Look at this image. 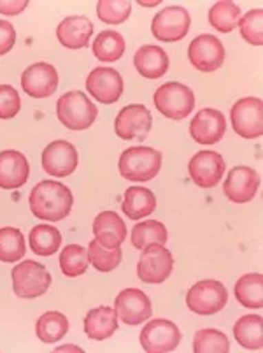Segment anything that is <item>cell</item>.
Segmentation results:
<instances>
[{"instance_id": "obj_1", "label": "cell", "mask_w": 263, "mask_h": 353, "mask_svg": "<svg viewBox=\"0 0 263 353\" xmlns=\"http://www.w3.org/2000/svg\"><path fill=\"white\" fill-rule=\"evenodd\" d=\"M74 197L69 187L59 181H41L35 185L28 197L32 214L39 220L60 221L72 211Z\"/></svg>"}, {"instance_id": "obj_2", "label": "cell", "mask_w": 263, "mask_h": 353, "mask_svg": "<svg viewBox=\"0 0 263 353\" xmlns=\"http://www.w3.org/2000/svg\"><path fill=\"white\" fill-rule=\"evenodd\" d=\"M56 117L63 127L69 130H86L95 123L98 117V108L86 97L83 92L74 90L62 95L56 102Z\"/></svg>"}, {"instance_id": "obj_3", "label": "cell", "mask_w": 263, "mask_h": 353, "mask_svg": "<svg viewBox=\"0 0 263 353\" xmlns=\"http://www.w3.org/2000/svg\"><path fill=\"white\" fill-rule=\"evenodd\" d=\"M120 174L130 181H149L160 172L162 153L147 146L128 148L120 157Z\"/></svg>"}, {"instance_id": "obj_4", "label": "cell", "mask_w": 263, "mask_h": 353, "mask_svg": "<svg viewBox=\"0 0 263 353\" xmlns=\"http://www.w3.org/2000/svg\"><path fill=\"white\" fill-rule=\"evenodd\" d=\"M155 108L163 117L179 121L190 117L195 108V95L190 88L181 83H165L153 95Z\"/></svg>"}, {"instance_id": "obj_5", "label": "cell", "mask_w": 263, "mask_h": 353, "mask_svg": "<svg viewBox=\"0 0 263 353\" xmlns=\"http://www.w3.org/2000/svg\"><path fill=\"white\" fill-rule=\"evenodd\" d=\"M12 290L20 299H35L48 292L51 285V274L39 262L27 260L14 265L11 271Z\"/></svg>"}, {"instance_id": "obj_6", "label": "cell", "mask_w": 263, "mask_h": 353, "mask_svg": "<svg viewBox=\"0 0 263 353\" xmlns=\"http://www.w3.org/2000/svg\"><path fill=\"white\" fill-rule=\"evenodd\" d=\"M186 304L193 313L209 316V314L220 313L229 304V292L223 283L216 280L198 281L188 290Z\"/></svg>"}, {"instance_id": "obj_7", "label": "cell", "mask_w": 263, "mask_h": 353, "mask_svg": "<svg viewBox=\"0 0 263 353\" xmlns=\"http://www.w3.org/2000/svg\"><path fill=\"white\" fill-rule=\"evenodd\" d=\"M179 343H181V332L171 320H149L140 332V346L147 353L174 352Z\"/></svg>"}, {"instance_id": "obj_8", "label": "cell", "mask_w": 263, "mask_h": 353, "mask_svg": "<svg viewBox=\"0 0 263 353\" xmlns=\"http://www.w3.org/2000/svg\"><path fill=\"white\" fill-rule=\"evenodd\" d=\"M232 125L244 139H256L263 134V102L258 97H244L232 108Z\"/></svg>"}, {"instance_id": "obj_9", "label": "cell", "mask_w": 263, "mask_h": 353, "mask_svg": "<svg viewBox=\"0 0 263 353\" xmlns=\"http://www.w3.org/2000/svg\"><path fill=\"white\" fill-rule=\"evenodd\" d=\"M174 259L167 248L158 245L146 246L137 264V276L144 283H163L172 274Z\"/></svg>"}, {"instance_id": "obj_10", "label": "cell", "mask_w": 263, "mask_h": 353, "mask_svg": "<svg viewBox=\"0 0 263 353\" xmlns=\"http://www.w3.org/2000/svg\"><path fill=\"white\" fill-rule=\"evenodd\" d=\"M191 18L190 12L185 8L172 6V8L162 9L155 16L151 23V32L158 41L163 43H176V41L185 39L186 34L190 32Z\"/></svg>"}, {"instance_id": "obj_11", "label": "cell", "mask_w": 263, "mask_h": 353, "mask_svg": "<svg viewBox=\"0 0 263 353\" xmlns=\"http://www.w3.org/2000/svg\"><path fill=\"white\" fill-rule=\"evenodd\" d=\"M153 127V117L149 109L143 104H130L118 113L114 121V132L118 137L125 141L139 139L149 134Z\"/></svg>"}, {"instance_id": "obj_12", "label": "cell", "mask_w": 263, "mask_h": 353, "mask_svg": "<svg viewBox=\"0 0 263 353\" xmlns=\"http://www.w3.org/2000/svg\"><path fill=\"white\" fill-rule=\"evenodd\" d=\"M224 48L218 37L211 34L198 35L197 39L191 41L188 48V59L191 65L200 72H214L220 69L224 62Z\"/></svg>"}, {"instance_id": "obj_13", "label": "cell", "mask_w": 263, "mask_h": 353, "mask_svg": "<svg viewBox=\"0 0 263 353\" xmlns=\"http://www.w3.org/2000/svg\"><path fill=\"white\" fill-rule=\"evenodd\" d=\"M86 90L101 104H114L123 95V78L116 69L97 67L86 78Z\"/></svg>"}, {"instance_id": "obj_14", "label": "cell", "mask_w": 263, "mask_h": 353, "mask_svg": "<svg viewBox=\"0 0 263 353\" xmlns=\"http://www.w3.org/2000/svg\"><path fill=\"white\" fill-rule=\"evenodd\" d=\"M41 163L46 174L53 178H65L78 167V150L69 141H54L43 150Z\"/></svg>"}, {"instance_id": "obj_15", "label": "cell", "mask_w": 263, "mask_h": 353, "mask_svg": "<svg viewBox=\"0 0 263 353\" xmlns=\"http://www.w3.org/2000/svg\"><path fill=\"white\" fill-rule=\"evenodd\" d=\"M114 311L118 319L123 320L127 325H139L151 319V301L139 288H127L118 294L114 301Z\"/></svg>"}, {"instance_id": "obj_16", "label": "cell", "mask_w": 263, "mask_h": 353, "mask_svg": "<svg viewBox=\"0 0 263 353\" xmlns=\"http://www.w3.org/2000/svg\"><path fill=\"white\" fill-rule=\"evenodd\" d=\"M21 88L34 99L51 97L59 88V72L46 62L34 63L21 74Z\"/></svg>"}, {"instance_id": "obj_17", "label": "cell", "mask_w": 263, "mask_h": 353, "mask_svg": "<svg viewBox=\"0 0 263 353\" xmlns=\"http://www.w3.org/2000/svg\"><path fill=\"white\" fill-rule=\"evenodd\" d=\"M224 165L227 163L220 153L205 150V152H198L197 155L191 157L188 171L197 187L213 188L224 176Z\"/></svg>"}, {"instance_id": "obj_18", "label": "cell", "mask_w": 263, "mask_h": 353, "mask_svg": "<svg viewBox=\"0 0 263 353\" xmlns=\"http://www.w3.org/2000/svg\"><path fill=\"white\" fill-rule=\"evenodd\" d=\"M260 188V176L255 169L246 165L233 167L224 179V195L235 204H246L253 201Z\"/></svg>"}, {"instance_id": "obj_19", "label": "cell", "mask_w": 263, "mask_h": 353, "mask_svg": "<svg viewBox=\"0 0 263 353\" xmlns=\"http://www.w3.org/2000/svg\"><path fill=\"white\" fill-rule=\"evenodd\" d=\"M227 132L224 114L218 109H202L191 120L190 134L198 144H216L223 139Z\"/></svg>"}, {"instance_id": "obj_20", "label": "cell", "mask_w": 263, "mask_h": 353, "mask_svg": "<svg viewBox=\"0 0 263 353\" xmlns=\"http://www.w3.org/2000/svg\"><path fill=\"white\" fill-rule=\"evenodd\" d=\"M30 174V165L23 153L16 150L0 152V188L16 190L27 183Z\"/></svg>"}, {"instance_id": "obj_21", "label": "cell", "mask_w": 263, "mask_h": 353, "mask_svg": "<svg viewBox=\"0 0 263 353\" xmlns=\"http://www.w3.org/2000/svg\"><path fill=\"white\" fill-rule=\"evenodd\" d=\"M93 34V23L85 16H67L56 28L60 44L69 50H83L88 46Z\"/></svg>"}, {"instance_id": "obj_22", "label": "cell", "mask_w": 263, "mask_h": 353, "mask_svg": "<svg viewBox=\"0 0 263 353\" xmlns=\"http://www.w3.org/2000/svg\"><path fill=\"white\" fill-rule=\"evenodd\" d=\"M95 239L105 248H116L127 239V225L114 211H102L93 220Z\"/></svg>"}, {"instance_id": "obj_23", "label": "cell", "mask_w": 263, "mask_h": 353, "mask_svg": "<svg viewBox=\"0 0 263 353\" xmlns=\"http://www.w3.org/2000/svg\"><path fill=\"white\" fill-rule=\"evenodd\" d=\"M134 65L143 78L158 79L165 76L171 62H169V54L165 53V50L147 44V46L137 50L136 57H134Z\"/></svg>"}, {"instance_id": "obj_24", "label": "cell", "mask_w": 263, "mask_h": 353, "mask_svg": "<svg viewBox=\"0 0 263 353\" xmlns=\"http://www.w3.org/2000/svg\"><path fill=\"white\" fill-rule=\"evenodd\" d=\"M118 330V314L109 306L90 310L85 319V334L93 341L111 338Z\"/></svg>"}, {"instance_id": "obj_25", "label": "cell", "mask_w": 263, "mask_h": 353, "mask_svg": "<svg viewBox=\"0 0 263 353\" xmlns=\"http://www.w3.org/2000/svg\"><path fill=\"white\" fill-rule=\"evenodd\" d=\"M233 336L242 348L260 352L263 346V320L260 314H244L233 325Z\"/></svg>"}, {"instance_id": "obj_26", "label": "cell", "mask_w": 263, "mask_h": 353, "mask_svg": "<svg viewBox=\"0 0 263 353\" xmlns=\"http://www.w3.org/2000/svg\"><path fill=\"white\" fill-rule=\"evenodd\" d=\"M123 213L128 220H143L149 216L156 208V199L151 190L143 187H130L125 192Z\"/></svg>"}, {"instance_id": "obj_27", "label": "cell", "mask_w": 263, "mask_h": 353, "mask_svg": "<svg viewBox=\"0 0 263 353\" xmlns=\"http://www.w3.org/2000/svg\"><path fill=\"white\" fill-rule=\"evenodd\" d=\"M235 297L244 307H263V276L260 272L244 274L235 283Z\"/></svg>"}, {"instance_id": "obj_28", "label": "cell", "mask_w": 263, "mask_h": 353, "mask_svg": "<svg viewBox=\"0 0 263 353\" xmlns=\"http://www.w3.org/2000/svg\"><path fill=\"white\" fill-rule=\"evenodd\" d=\"M28 241H30V250L35 255L51 256L62 245V234L56 227L41 223V225H35L32 229Z\"/></svg>"}, {"instance_id": "obj_29", "label": "cell", "mask_w": 263, "mask_h": 353, "mask_svg": "<svg viewBox=\"0 0 263 353\" xmlns=\"http://www.w3.org/2000/svg\"><path fill=\"white\" fill-rule=\"evenodd\" d=\"M35 332L41 341L51 345V343L60 341L69 332V320L65 319V314L59 311H48L35 323Z\"/></svg>"}, {"instance_id": "obj_30", "label": "cell", "mask_w": 263, "mask_h": 353, "mask_svg": "<svg viewBox=\"0 0 263 353\" xmlns=\"http://www.w3.org/2000/svg\"><path fill=\"white\" fill-rule=\"evenodd\" d=\"M132 245L136 248L144 250L146 246L158 245L163 246L167 243V229L162 221L158 220H146L137 223L134 229H132Z\"/></svg>"}, {"instance_id": "obj_31", "label": "cell", "mask_w": 263, "mask_h": 353, "mask_svg": "<svg viewBox=\"0 0 263 353\" xmlns=\"http://www.w3.org/2000/svg\"><path fill=\"white\" fill-rule=\"evenodd\" d=\"M125 53V39L121 34L112 30H104L98 34V37L93 43V54L101 62H116Z\"/></svg>"}, {"instance_id": "obj_32", "label": "cell", "mask_w": 263, "mask_h": 353, "mask_svg": "<svg viewBox=\"0 0 263 353\" xmlns=\"http://www.w3.org/2000/svg\"><path fill=\"white\" fill-rule=\"evenodd\" d=\"M25 237L20 229L14 227H4L0 229V262L11 264L20 262L25 256Z\"/></svg>"}, {"instance_id": "obj_33", "label": "cell", "mask_w": 263, "mask_h": 353, "mask_svg": "<svg viewBox=\"0 0 263 353\" xmlns=\"http://www.w3.org/2000/svg\"><path fill=\"white\" fill-rule=\"evenodd\" d=\"M240 21V8L230 0H221L211 8L209 11V23L216 28L218 32L229 34L239 27Z\"/></svg>"}, {"instance_id": "obj_34", "label": "cell", "mask_w": 263, "mask_h": 353, "mask_svg": "<svg viewBox=\"0 0 263 353\" xmlns=\"http://www.w3.org/2000/svg\"><path fill=\"white\" fill-rule=\"evenodd\" d=\"M90 265L88 250L81 245H69L60 253V269L69 278H78L86 272Z\"/></svg>"}, {"instance_id": "obj_35", "label": "cell", "mask_w": 263, "mask_h": 353, "mask_svg": "<svg viewBox=\"0 0 263 353\" xmlns=\"http://www.w3.org/2000/svg\"><path fill=\"white\" fill-rule=\"evenodd\" d=\"M121 256H123V253H121L120 246L105 248L97 239H93L88 245L90 264L101 272H111L112 269H116L121 262Z\"/></svg>"}, {"instance_id": "obj_36", "label": "cell", "mask_w": 263, "mask_h": 353, "mask_svg": "<svg viewBox=\"0 0 263 353\" xmlns=\"http://www.w3.org/2000/svg\"><path fill=\"white\" fill-rule=\"evenodd\" d=\"M195 353H229L230 341L221 330L202 329L193 338Z\"/></svg>"}, {"instance_id": "obj_37", "label": "cell", "mask_w": 263, "mask_h": 353, "mask_svg": "<svg viewBox=\"0 0 263 353\" xmlns=\"http://www.w3.org/2000/svg\"><path fill=\"white\" fill-rule=\"evenodd\" d=\"M132 2L128 0H101L97 4V16L102 23L120 25L128 20Z\"/></svg>"}, {"instance_id": "obj_38", "label": "cell", "mask_w": 263, "mask_h": 353, "mask_svg": "<svg viewBox=\"0 0 263 353\" xmlns=\"http://www.w3.org/2000/svg\"><path fill=\"white\" fill-rule=\"evenodd\" d=\"M240 35L253 46L263 44V9H253L239 21Z\"/></svg>"}, {"instance_id": "obj_39", "label": "cell", "mask_w": 263, "mask_h": 353, "mask_svg": "<svg viewBox=\"0 0 263 353\" xmlns=\"http://www.w3.org/2000/svg\"><path fill=\"white\" fill-rule=\"evenodd\" d=\"M20 94L11 85H0V120H11L20 113Z\"/></svg>"}, {"instance_id": "obj_40", "label": "cell", "mask_w": 263, "mask_h": 353, "mask_svg": "<svg viewBox=\"0 0 263 353\" xmlns=\"http://www.w3.org/2000/svg\"><path fill=\"white\" fill-rule=\"evenodd\" d=\"M16 30L9 21L0 20V54H6L14 48Z\"/></svg>"}, {"instance_id": "obj_41", "label": "cell", "mask_w": 263, "mask_h": 353, "mask_svg": "<svg viewBox=\"0 0 263 353\" xmlns=\"http://www.w3.org/2000/svg\"><path fill=\"white\" fill-rule=\"evenodd\" d=\"M27 8H28L27 0H21V2H6V0H0V12L6 16L20 14V12Z\"/></svg>"}, {"instance_id": "obj_42", "label": "cell", "mask_w": 263, "mask_h": 353, "mask_svg": "<svg viewBox=\"0 0 263 353\" xmlns=\"http://www.w3.org/2000/svg\"><path fill=\"white\" fill-rule=\"evenodd\" d=\"M140 4H143V6H155V4H158V2H140Z\"/></svg>"}]
</instances>
